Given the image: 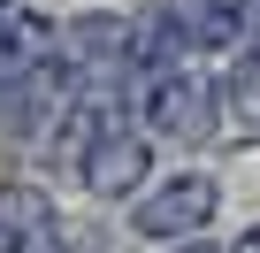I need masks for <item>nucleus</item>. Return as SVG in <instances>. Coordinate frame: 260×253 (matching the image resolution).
Here are the masks:
<instances>
[{
	"label": "nucleus",
	"mask_w": 260,
	"mask_h": 253,
	"mask_svg": "<svg viewBox=\"0 0 260 253\" xmlns=\"http://www.w3.org/2000/svg\"><path fill=\"white\" fill-rule=\"evenodd\" d=\"M161 253H230V245H214V238H184V245H161Z\"/></svg>",
	"instance_id": "8"
},
{
	"label": "nucleus",
	"mask_w": 260,
	"mask_h": 253,
	"mask_svg": "<svg viewBox=\"0 0 260 253\" xmlns=\"http://www.w3.org/2000/svg\"><path fill=\"white\" fill-rule=\"evenodd\" d=\"M54 215H61V207H54V192H46L39 177H0V230H8L16 245H31Z\"/></svg>",
	"instance_id": "5"
},
{
	"label": "nucleus",
	"mask_w": 260,
	"mask_h": 253,
	"mask_svg": "<svg viewBox=\"0 0 260 253\" xmlns=\"http://www.w3.org/2000/svg\"><path fill=\"white\" fill-rule=\"evenodd\" d=\"M214 92H222V131H237V138L260 146V39L237 46V54L214 69Z\"/></svg>",
	"instance_id": "4"
},
{
	"label": "nucleus",
	"mask_w": 260,
	"mask_h": 253,
	"mask_svg": "<svg viewBox=\"0 0 260 253\" xmlns=\"http://www.w3.org/2000/svg\"><path fill=\"white\" fill-rule=\"evenodd\" d=\"M222 215V184L207 169H169L153 177L138 200H130V230H138L146 245H184V238H207Z\"/></svg>",
	"instance_id": "2"
},
{
	"label": "nucleus",
	"mask_w": 260,
	"mask_h": 253,
	"mask_svg": "<svg viewBox=\"0 0 260 253\" xmlns=\"http://www.w3.org/2000/svg\"><path fill=\"white\" fill-rule=\"evenodd\" d=\"M61 146L92 200H138L153 184V138L130 107V92H84L61 123Z\"/></svg>",
	"instance_id": "1"
},
{
	"label": "nucleus",
	"mask_w": 260,
	"mask_h": 253,
	"mask_svg": "<svg viewBox=\"0 0 260 253\" xmlns=\"http://www.w3.org/2000/svg\"><path fill=\"white\" fill-rule=\"evenodd\" d=\"M230 253H260V222H252V230H237V238H230Z\"/></svg>",
	"instance_id": "9"
},
{
	"label": "nucleus",
	"mask_w": 260,
	"mask_h": 253,
	"mask_svg": "<svg viewBox=\"0 0 260 253\" xmlns=\"http://www.w3.org/2000/svg\"><path fill=\"white\" fill-rule=\"evenodd\" d=\"M237 31H245V46L260 39V0H237Z\"/></svg>",
	"instance_id": "7"
},
{
	"label": "nucleus",
	"mask_w": 260,
	"mask_h": 253,
	"mask_svg": "<svg viewBox=\"0 0 260 253\" xmlns=\"http://www.w3.org/2000/svg\"><path fill=\"white\" fill-rule=\"evenodd\" d=\"M0 253H23V245H16V238H8V230H0Z\"/></svg>",
	"instance_id": "10"
},
{
	"label": "nucleus",
	"mask_w": 260,
	"mask_h": 253,
	"mask_svg": "<svg viewBox=\"0 0 260 253\" xmlns=\"http://www.w3.org/2000/svg\"><path fill=\"white\" fill-rule=\"evenodd\" d=\"M161 31L191 54V62H230L237 46H245V31H237V0H161Z\"/></svg>",
	"instance_id": "3"
},
{
	"label": "nucleus",
	"mask_w": 260,
	"mask_h": 253,
	"mask_svg": "<svg viewBox=\"0 0 260 253\" xmlns=\"http://www.w3.org/2000/svg\"><path fill=\"white\" fill-rule=\"evenodd\" d=\"M23 253H107V238H100L92 222H77V215H54V222L23 245Z\"/></svg>",
	"instance_id": "6"
}]
</instances>
